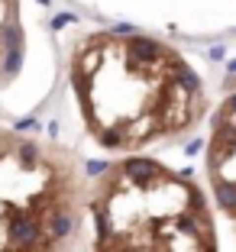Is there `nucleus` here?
I'll list each match as a JSON object with an SVG mask.
<instances>
[{
	"instance_id": "nucleus-5",
	"label": "nucleus",
	"mask_w": 236,
	"mask_h": 252,
	"mask_svg": "<svg viewBox=\"0 0 236 252\" xmlns=\"http://www.w3.org/2000/svg\"><path fill=\"white\" fill-rule=\"evenodd\" d=\"M223 110H230V113H236V91L227 97V104H223Z\"/></svg>"
},
{
	"instance_id": "nucleus-4",
	"label": "nucleus",
	"mask_w": 236,
	"mask_h": 252,
	"mask_svg": "<svg viewBox=\"0 0 236 252\" xmlns=\"http://www.w3.org/2000/svg\"><path fill=\"white\" fill-rule=\"evenodd\" d=\"M26 55V32H23V3L0 0V91L16 81Z\"/></svg>"
},
{
	"instance_id": "nucleus-2",
	"label": "nucleus",
	"mask_w": 236,
	"mask_h": 252,
	"mask_svg": "<svg viewBox=\"0 0 236 252\" xmlns=\"http://www.w3.org/2000/svg\"><path fill=\"white\" fill-rule=\"evenodd\" d=\"M91 252H217L214 220L191 171L123 158L97 175L88 197Z\"/></svg>"
},
{
	"instance_id": "nucleus-1",
	"label": "nucleus",
	"mask_w": 236,
	"mask_h": 252,
	"mask_svg": "<svg viewBox=\"0 0 236 252\" xmlns=\"http://www.w3.org/2000/svg\"><path fill=\"white\" fill-rule=\"evenodd\" d=\"M68 81L91 139L110 152H133L171 139L204 117L201 78L152 36L117 26L74 45Z\"/></svg>"
},
{
	"instance_id": "nucleus-7",
	"label": "nucleus",
	"mask_w": 236,
	"mask_h": 252,
	"mask_svg": "<svg viewBox=\"0 0 236 252\" xmlns=\"http://www.w3.org/2000/svg\"><path fill=\"white\" fill-rule=\"evenodd\" d=\"M227 71H230V74H236V59H230V62H227Z\"/></svg>"
},
{
	"instance_id": "nucleus-3",
	"label": "nucleus",
	"mask_w": 236,
	"mask_h": 252,
	"mask_svg": "<svg viewBox=\"0 0 236 252\" xmlns=\"http://www.w3.org/2000/svg\"><path fill=\"white\" fill-rule=\"evenodd\" d=\"M88 175L71 149L0 129V252H68L88 214Z\"/></svg>"
},
{
	"instance_id": "nucleus-6",
	"label": "nucleus",
	"mask_w": 236,
	"mask_h": 252,
	"mask_svg": "<svg viewBox=\"0 0 236 252\" xmlns=\"http://www.w3.org/2000/svg\"><path fill=\"white\" fill-rule=\"evenodd\" d=\"M223 55H227V52H223V45H214V49H210V59H214V62H220Z\"/></svg>"
}]
</instances>
